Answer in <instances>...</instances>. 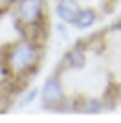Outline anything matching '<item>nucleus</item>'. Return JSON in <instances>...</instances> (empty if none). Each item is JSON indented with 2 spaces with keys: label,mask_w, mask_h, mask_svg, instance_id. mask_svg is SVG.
I'll use <instances>...</instances> for the list:
<instances>
[{
  "label": "nucleus",
  "mask_w": 121,
  "mask_h": 123,
  "mask_svg": "<svg viewBox=\"0 0 121 123\" xmlns=\"http://www.w3.org/2000/svg\"><path fill=\"white\" fill-rule=\"evenodd\" d=\"M99 17H101V13L96 7H90V6L88 7H81L79 13L75 15V18H73V22H72V26L79 31H86L97 24Z\"/></svg>",
  "instance_id": "39448f33"
},
{
  "label": "nucleus",
  "mask_w": 121,
  "mask_h": 123,
  "mask_svg": "<svg viewBox=\"0 0 121 123\" xmlns=\"http://www.w3.org/2000/svg\"><path fill=\"white\" fill-rule=\"evenodd\" d=\"M13 4H15V0H0V17L4 13H9Z\"/></svg>",
  "instance_id": "1a4fd4ad"
},
{
  "label": "nucleus",
  "mask_w": 121,
  "mask_h": 123,
  "mask_svg": "<svg viewBox=\"0 0 121 123\" xmlns=\"http://www.w3.org/2000/svg\"><path fill=\"white\" fill-rule=\"evenodd\" d=\"M22 37H31L44 42L48 33V2L46 0H15L9 11Z\"/></svg>",
  "instance_id": "f03ea898"
},
{
  "label": "nucleus",
  "mask_w": 121,
  "mask_h": 123,
  "mask_svg": "<svg viewBox=\"0 0 121 123\" xmlns=\"http://www.w3.org/2000/svg\"><path fill=\"white\" fill-rule=\"evenodd\" d=\"M39 99H40V107L44 108V110H53V112H59L62 103L68 99V94L64 90L62 77H60L59 70H55L42 83L40 92H39Z\"/></svg>",
  "instance_id": "7ed1b4c3"
},
{
  "label": "nucleus",
  "mask_w": 121,
  "mask_h": 123,
  "mask_svg": "<svg viewBox=\"0 0 121 123\" xmlns=\"http://www.w3.org/2000/svg\"><path fill=\"white\" fill-rule=\"evenodd\" d=\"M46 44L31 37H20L0 50V66L13 83H24L42 66Z\"/></svg>",
  "instance_id": "f257e3e1"
},
{
  "label": "nucleus",
  "mask_w": 121,
  "mask_h": 123,
  "mask_svg": "<svg viewBox=\"0 0 121 123\" xmlns=\"http://www.w3.org/2000/svg\"><path fill=\"white\" fill-rule=\"evenodd\" d=\"M39 92H40V88H39V86H33V88H30V90H28L26 94H20L18 108H26V107H30L31 103H33L37 98H39Z\"/></svg>",
  "instance_id": "6e6552de"
},
{
  "label": "nucleus",
  "mask_w": 121,
  "mask_h": 123,
  "mask_svg": "<svg viewBox=\"0 0 121 123\" xmlns=\"http://www.w3.org/2000/svg\"><path fill=\"white\" fill-rule=\"evenodd\" d=\"M90 39H81L77 41L70 50L66 51L62 59L59 62V72H66V70H83L88 61V50H90Z\"/></svg>",
  "instance_id": "20e7f679"
},
{
  "label": "nucleus",
  "mask_w": 121,
  "mask_h": 123,
  "mask_svg": "<svg viewBox=\"0 0 121 123\" xmlns=\"http://www.w3.org/2000/svg\"><path fill=\"white\" fill-rule=\"evenodd\" d=\"M108 110V105L103 98H85L81 96V103H79V112L83 114H101Z\"/></svg>",
  "instance_id": "0eeeda50"
},
{
  "label": "nucleus",
  "mask_w": 121,
  "mask_h": 123,
  "mask_svg": "<svg viewBox=\"0 0 121 123\" xmlns=\"http://www.w3.org/2000/svg\"><path fill=\"white\" fill-rule=\"evenodd\" d=\"M81 7L83 6H81L79 0H57L55 2V15L59 20L72 26V22H73V18L79 13Z\"/></svg>",
  "instance_id": "423d86ee"
},
{
  "label": "nucleus",
  "mask_w": 121,
  "mask_h": 123,
  "mask_svg": "<svg viewBox=\"0 0 121 123\" xmlns=\"http://www.w3.org/2000/svg\"><path fill=\"white\" fill-rule=\"evenodd\" d=\"M119 74H121V68H119Z\"/></svg>",
  "instance_id": "9d476101"
}]
</instances>
